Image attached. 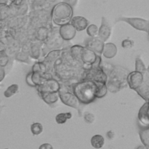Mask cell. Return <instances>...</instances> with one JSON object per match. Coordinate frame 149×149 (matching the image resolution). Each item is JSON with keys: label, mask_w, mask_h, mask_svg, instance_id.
Wrapping results in <instances>:
<instances>
[{"label": "cell", "mask_w": 149, "mask_h": 149, "mask_svg": "<svg viewBox=\"0 0 149 149\" xmlns=\"http://www.w3.org/2000/svg\"><path fill=\"white\" fill-rule=\"evenodd\" d=\"M98 33V28L96 25L91 24L87 26V33L90 37H95L97 36Z\"/></svg>", "instance_id": "4dcf8cb0"}, {"label": "cell", "mask_w": 149, "mask_h": 149, "mask_svg": "<svg viewBox=\"0 0 149 149\" xmlns=\"http://www.w3.org/2000/svg\"><path fill=\"white\" fill-rule=\"evenodd\" d=\"M10 56L7 53V51L0 52V66L5 69L10 63Z\"/></svg>", "instance_id": "f546056e"}, {"label": "cell", "mask_w": 149, "mask_h": 149, "mask_svg": "<svg viewBox=\"0 0 149 149\" xmlns=\"http://www.w3.org/2000/svg\"><path fill=\"white\" fill-rule=\"evenodd\" d=\"M63 2L67 3V4H69L71 7L74 8V7L76 6V4H77V1H78V0H63Z\"/></svg>", "instance_id": "8d00e7d4"}, {"label": "cell", "mask_w": 149, "mask_h": 149, "mask_svg": "<svg viewBox=\"0 0 149 149\" xmlns=\"http://www.w3.org/2000/svg\"><path fill=\"white\" fill-rule=\"evenodd\" d=\"M111 35V27L107 19L103 17L101 18L100 27L98 28V33H97L98 38L103 42H106L110 38Z\"/></svg>", "instance_id": "30bf717a"}, {"label": "cell", "mask_w": 149, "mask_h": 149, "mask_svg": "<svg viewBox=\"0 0 149 149\" xmlns=\"http://www.w3.org/2000/svg\"><path fill=\"white\" fill-rule=\"evenodd\" d=\"M127 82L132 90H135L144 82L143 75L136 71L129 73L127 77Z\"/></svg>", "instance_id": "ba28073f"}, {"label": "cell", "mask_w": 149, "mask_h": 149, "mask_svg": "<svg viewBox=\"0 0 149 149\" xmlns=\"http://www.w3.org/2000/svg\"><path fill=\"white\" fill-rule=\"evenodd\" d=\"M90 143L93 148L96 149L101 148L105 144V139L101 135H95L92 137Z\"/></svg>", "instance_id": "d6986e66"}, {"label": "cell", "mask_w": 149, "mask_h": 149, "mask_svg": "<svg viewBox=\"0 0 149 149\" xmlns=\"http://www.w3.org/2000/svg\"><path fill=\"white\" fill-rule=\"evenodd\" d=\"M72 118V113L71 112H66V113H60L55 116V122L59 125H63L67 122L68 119Z\"/></svg>", "instance_id": "7402d4cb"}, {"label": "cell", "mask_w": 149, "mask_h": 149, "mask_svg": "<svg viewBox=\"0 0 149 149\" xmlns=\"http://www.w3.org/2000/svg\"><path fill=\"white\" fill-rule=\"evenodd\" d=\"M36 87L39 93H55V92H59V90H61V85L59 82L54 79H46L41 85Z\"/></svg>", "instance_id": "8992f818"}, {"label": "cell", "mask_w": 149, "mask_h": 149, "mask_svg": "<svg viewBox=\"0 0 149 149\" xmlns=\"http://www.w3.org/2000/svg\"><path fill=\"white\" fill-rule=\"evenodd\" d=\"M58 94H59L60 99L64 105L77 109L79 116H81V111H80V103H81L74 93H71V92L62 91L60 90Z\"/></svg>", "instance_id": "5b68a950"}, {"label": "cell", "mask_w": 149, "mask_h": 149, "mask_svg": "<svg viewBox=\"0 0 149 149\" xmlns=\"http://www.w3.org/2000/svg\"><path fill=\"white\" fill-rule=\"evenodd\" d=\"M97 84V90H96V98H102L107 94L108 89L106 83L96 82Z\"/></svg>", "instance_id": "44dd1931"}, {"label": "cell", "mask_w": 149, "mask_h": 149, "mask_svg": "<svg viewBox=\"0 0 149 149\" xmlns=\"http://www.w3.org/2000/svg\"><path fill=\"white\" fill-rule=\"evenodd\" d=\"M61 53H62V50H61V49H55V50L51 51L45 57V62L49 64L53 63L61 57Z\"/></svg>", "instance_id": "ffe728a7"}, {"label": "cell", "mask_w": 149, "mask_h": 149, "mask_svg": "<svg viewBox=\"0 0 149 149\" xmlns=\"http://www.w3.org/2000/svg\"><path fill=\"white\" fill-rule=\"evenodd\" d=\"M104 45V42L101 39L95 36V37H91L90 39H87L85 44V47L93 51L97 55H100L103 52Z\"/></svg>", "instance_id": "9c48e42d"}, {"label": "cell", "mask_w": 149, "mask_h": 149, "mask_svg": "<svg viewBox=\"0 0 149 149\" xmlns=\"http://www.w3.org/2000/svg\"><path fill=\"white\" fill-rule=\"evenodd\" d=\"M10 0H0V4H9Z\"/></svg>", "instance_id": "7bdbcfd3"}, {"label": "cell", "mask_w": 149, "mask_h": 149, "mask_svg": "<svg viewBox=\"0 0 149 149\" xmlns=\"http://www.w3.org/2000/svg\"><path fill=\"white\" fill-rule=\"evenodd\" d=\"M118 52L117 47L113 43H106L104 45L103 50L102 54L103 56L108 59H111L114 58Z\"/></svg>", "instance_id": "9a60e30c"}, {"label": "cell", "mask_w": 149, "mask_h": 149, "mask_svg": "<svg viewBox=\"0 0 149 149\" xmlns=\"http://www.w3.org/2000/svg\"><path fill=\"white\" fill-rule=\"evenodd\" d=\"M45 80L46 79L43 78L42 74H39V73L32 71V81H33V84L36 85V87L41 85Z\"/></svg>", "instance_id": "f1b7e54d"}, {"label": "cell", "mask_w": 149, "mask_h": 149, "mask_svg": "<svg viewBox=\"0 0 149 149\" xmlns=\"http://www.w3.org/2000/svg\"><path fill=\"white\" fill-rule=\"evenodd\" d=\"M19 92V86L17 84H13L9 86L4 93V96L5 97H11Z\"/></svg>", "instance_id": "603a6c76"}, {"label": "cell", "mask_w": 149, "mask_h": 149, "mask_svg": "<svg viewBox=\"0 0 149 149\" xmlns=\"http://www.w3.org/2000/svg\"><path fill=\"white\" fill-rule=\"evenodd\" d=\"M147 73H148V74L149 75V65L148 68H147Z\"/></svg>", "instance_id": "f6af8a7d"}, {"label": "cell", "mask_w": 149, "mask_h": 149, "mask_svg": "<svg viewBox=\"0 0 149 149\" xmlns=\"http://www.w3.org/2000/svg\"><path fill=\"white\" fill-rule=\"evenodd\" d=\"M7 45L4 43L3 39H0V52L7 51Z\"/></svg>", "instance_id": "74e56055"}, {"label": "cell", "mask_w": 149, "mask_h": 149, "mask_svg": "<svg viewBox=\"0 0 149 149\" xmlns=\"http://www.w3.org/2000/svg\"><path fill=\"white\" fill-rule=\"evenodd\" d=\"M6 75V71L4 68L0 66V82L2 81V80L4 79V77H5ZM1 87H2V85H0Z\"/></svg>", "instance_id": "f35d334b"}, {"label": "cell", "mask_w": 149, "mask_h": 149, "mask_svg": "<svg viewBox=\"0 0 149 149\" xmlns=\"http://www.w3.org/2000/svg\"><path fill=\"white\" fill-rule=\"evenodd\" d=\"M0 87H1V86H0Z\"/></svg>", "instance_id": "7dc6e473"}, {"label": "cell", "mask_w": 149, "mask_h": 149, "mask_svg": "<svg viewBox=\"0 0 149 149\" xmlns=\"http://www.w3.org/2000/svg\"><path fill=\"white\" fill-rule=\"evenodd\" d=\"M135 92H137L138 95L142 97L143 99L146 101L149 100V84L143 82L141 86H140L138 88L135 90Z\"/></svg>", "instance_id": "ac0fdd59"}, {"label": "cell", "mask_w": 149, "mask_h": 149, "mask_svg": "<svg viewBox=\"0 0 149 149\" xmlns=\"http://www.w3.org/2000/svg\"><path fill=\"white\" fill-rule=\"evenodd\" d=\"M87 79H91L95 82L106 83L108 80V77L100 67L99 68H90L86 77Z\"/></svg>", "instance_id": "52a82bcc"}, {"label": "cell", "mask_w": 149, "mask_h": 149, "mask_svg": "<svg viewBox=\"0 0 149 149\" xmlns=\"http://www.w3.org/2000/svg\"><path fill=\"white\" fill-rule=\"evenodd\" d=\"M13 16V11L8 4H0V21L5 20Z\"/></svg>", "instance_id": "2e32d148"}, {"label": "cell", "mask_w": 149, "mask_h": 149, "mask_svg": "<svg viewBox=\"0 0 149 149\" xmlns=\"http://www.w3.org/2000/svg\"><path fill=\"white\" fill-rule=\"evenodd\" d=\"M97 55H97L95 52L84 47L82 51H81L80 61H81L83 63L86 64V65H91L95 61Z\"/></svg>", "instance_id": "7c38bea8"}, {"label": "cell", "mask_w": 149, "mask_h": 149, "mask_svg": "<svg viewBox=\"0 0 149 149\" xmlns=\"http://www.w3.org/2000/svg\"><path fill=\"white\" fill-rule=\"evenodd\" d=\"M70 23L74 27L77 31H82L85 30L89 26V21L87 19L82 16H74L72 17Z\"/></svg>", "instance_id": "4fadbf2b"}, {"label": "cell", "mask_w": 149, "mask_h": 149, "mask_svg": "<svg viewBox=\"0 0 149 149\" xmlns=\"http://www.w3.org/2000/svg\"><path fill=\"white\" fill-rule=\"evenodd\" d=\"M59 33L63 40L69 41L74 39L77 34V30L70 23L61 26Z\"/></svg>", "instance_id": "8fae6325"}, {"label": "cell", "mask_w": 149, "mask_h": 149, "mask_svg": "<svg viewBox=\"0 0 149 149\" xmlns=\"http://www.w3.org/2000/svg\"><path fill=\"white\" fill-rule=\"evenodd\" d=\"M74 15V8L67 3L61 1L52 7L51 16L54 23L58 26L70 23Z\"/></svg>", "instance_id": "7a4b0ae2"}, {"label": "cell", "mask_w": 149, "mask_h": 149, "mask_svg": "<svg viewBox=\"0 0 149 149\" xmlns=\"http://www.w3.org/2000/svg\"><path fill=\"white\" fill-rule=\"evenodd\" d=\"M97 84L91 79L83 80L73 84V93L82 104H90L96 98Z\"/></svg>", "instance_id": "6da1fadb"}, {"label": "cell", "mask_w": 149, "mask_h": 149, "mask_svg": "<svg viewBox=\"0 0 149 149\" xmlns=\"http://www.w3.org/2000/svg\"><path fill=\"white\" fill-rule=\"evenodd\" d=\"M139 135L143 144L149 148V127L143 126L141 127L139 130Z\"/></svg>", "instance_id": "e0dca14e"}, {"label": "cell", "mask_w": 149, "mask_h": 149, "mask_svg": "<svg viewBox=\"0 0 149 149\" xmlns=\"http://www.w3.org/2000/svg\"><path fill=\"white\" fill-rule=\"evenodd\" d=\"M4 108H5V106H4V105H1V102H0V113L2 112V111L4 110Z\"/></svg>", "instance_id": "ee69618b"}, {"label": "cell", "mask_w": 149, "mask_h": 149, "mask_svg": "<svg viewBox=\"0 0 149 149\" xmlns=\"http://www.w3.org/2000/svg\"><path fill=\"white\" fill-rule=\"evenodd\" d=\"M148 40H149V29H148Z\"/></svg>", "instance_id": "bcb514c9"}, {"label": "cell", "mask_w": 149, "mask_h": 149, "mask_svg": "<svg viewBox=\"0 0 149 149\" xmlns=\"http://www.w3.org/2000/svg\"><path fill=\"white\" fill-rule=\"evenodd\" d=\"M119 22H125V23L130 25L135 29L144 31L146 33H148V31L149 21L145 20V19L139 18V17H122L116 19L115 23H119Z\"/></svg>", "instance_id": "277c9868"}, {"label": "cell", "mask_w": 149, "mask_h": 149, "mask_svg": "<svg viewBox=\"0 0 149 149\" xmlns=\"http://www.w3.org/2000/svg\"><path fill=\"white\" fill-rule=\"evenodd\" d=\"M31 132L33 135H39L43 132V126L39 122H35L31 125Z\"/></svg>", "instance_id": "83f0119b"}, {"label": "cell", "mask_w": 149, "mask_h": 149, "mask_svg": "<svg viewBox=\"0 0 149 149\" xmlns=\"http://www.w3.org/2000/svg\"><path fill=\"white\" fill-rule=\"evenodd\" d=\"M31 53L32 58H34V59H38L40 57V46L39 45H33L31 48Z\"/></svg>", "instance_id": "1f68e13d"}, {"label": "cell", "mask_w": 149, "mask_h": 149, "mask_svg": "<svg viewBox=\"0 0 149 149\" xmlns=\"http://www.w3.org/2000/svg\"><path fill=\"white\" fill-rule=\"evenodd\" d=\"M129 71L121 67L114 68L111 73L110 78L106 81L108 90L111 93H118L123 87L127 86V77Z\"/></svg>", "instance_id": "3957f363"}, {"label": "cell", "mask_w": 149, "mask_h": 149, "mask_svg": "<svg viewBox=\"0 0 149 149\" xmlns=\"http://www.w3.org/2000/svg\"><path fill=\"white\" fill-rule=\"evenodd\" d=\"M47 71V66L46 64L45 63L42 62H37L35 63L34 65H33V68H32V71L33 72H37L41 74L42 75L45 74Z\"/></svg>", "instance_id": "484cf974"}, {"label": "cell", "mask_w": 149, "mask_h": 149, "mask_svg": "<svg viewBox=\"0 0 149 149\" xmlns=\"http://www.w3.org/2000/svg\"><path fill=\"white\" fill-rule=\"evenodd\" d=\"M134 44H135V42L132 39H126L122 41V47L125 49H130V48H132L134 46Z\"/></svg>", "instance_id": "e575fe53"}, {"label": "cell", "mask_w": 149, "mask_h": 149, "mask_svg": "<svg viewBox=\"0 0 149 149\" xmlns=\"http://www.w3.org/2000/svg\"><path fill=\"white\" fill-rule=\"evenodd\" d=\"M135 71L141 73L143 75L147 73V68L146 67L143 60L140 57H138L135 59Z\"/></svg>", "instance_id": "d4e9b609"}, {"label": "cell", "mask_w": 149, "mask_h": 149, "mask_svg": "<svg viewBox=\"0 0 149 149\" xmlns=\"http://www.w3.org/2000/svg\"><path fill=\"white\" fill-rule=\"evenodd\" d=\"M26 84H27L29 86H30V87H36V85L33 84V81H32V71L29 72V74L26 75Z\"/></svg>", "instance_id": "d590c367"}, {"label": "cell", "mask_w": 149, "mask_h": 149, "mask_svg": "<svg viewBox=\"0 0 149 149\" xmlns=\"http://www.w3.org/2000/svg\"><path fill=\"white\" fill-rule=\"evenodd\" d=\"M39 149H54L53 146L49 143H43L39 146Z\"/></svg>", "instance_id": "ab89813d"}, {"label": "cell", "mask_w": 149, "mask_h": 149, "mask_svg": "<svg viewBox=\"0 0 149 149\" xmlns=\"http://www.w3.org/2000/svg\"><path fill=\"white\" fill-rule=\"evenodd\" d=\"M48 31L47 29H45V27H41L40 29L38 30L37 33H36V37L39 40H45L47 39V36Z\"/></svg>", "instance_id": "d6a6232c"}, {"label": "cell", "mask_w": 149, "mask_h": 149, "mask_svg": "<svg viewBox=\"0 0 149 149\" xmlns=\"http://www.w3.org/2000/svg\"><path fill=\"white\" fill-rule=\"evenodd\" d=\"M15 60L20 62L25 63H31V60L30 59L28 54L24 52H18L15 55Z\"/></svg>", "instance_id": "4316f807"}, {"label": "cell", "mask_w": 149, "mask_h": 149, "mask_svg": "<svg viewBox=\"0 0 149 149\" xmlns=\"http://www.w3.org/2000/svg\"><path fill=\"white\" fill-rule=\"evenodd\" d=\"M83 48H84V47L81 46V45H78L71 47V56H72L75 60H77V61H80V57H81V53Z\"/></svg>", "instance_id": "cb8c5ba5"}, {"label": "cell", "mask_w": 149, "mask_h": 149, "mask_svg": "<svg viewBox=\"0 0 149 149\" xmlns=\"http://www.w3.org/2000/svg\"><path fill=\"white\" fill-rule=\"evenodd\" d=\"M84 120L87 124H93L95 120V116L90 112H86L84 114Z\"/></svg>", "instance_id": "836d02e7"}, {"label": "cell", "mask_w": 149, "mask_h": 149, "mask_svg": "<svg viewBox=\"0 0 149 149\" xmlns=\"http://www.w3.org/2000/svg\"><path fill=\"white\" fill-rule=\"evenodd\" d=\"M135 149H149V148H148V147H146V146H145L144 145H143V146H139L137 147Z\"/></svg>", "instance_id": "b9f144b4"}, {"label": "cell", "mask_w": 149, "mask_h": 149, "mask_svg": "<svg viewBox=\"0 0 149 149\" xmlns=\"http://www.w3.org/2000/svg\"><path fill=\"white\" fill-rule=\"evenodd\" d=\"M39 95L41 97V98L45 102V103L49 105V106L56 103L60 99L58 92H55V93H39Z\"/></svg>", "instance_id": "5bb4252c"}, {"label": "cell", "mask_w": 149, "mask_h": 149, "mask_svg": "<svg viewBox=\"0 0 149 149\" xmlns=\"http://www.w3.org/2000/svg\"><path fill=\"white\" fill-rule=\"evenodd\" d=\"M107 137L109 138H109H110V139H112V138L114 137V134H113V132H111V131H110V132H108Z\"/></svg>", "instance_id": "60d3db41"}]
</instances>
